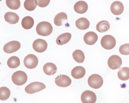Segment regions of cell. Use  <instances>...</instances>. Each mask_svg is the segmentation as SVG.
I'll use <instances>...</instances> for the list:
<instances>
[{
  "mask_svg": "<svg viewBox=\"0 0 129 103\" xmlns=\"http://www.w3.org/2000/svg\"><path fill=\"white\" fill-rule=\"evenodd\" d=\"M110 10L111 12L115 15H119L123 12L124 7L123 4L119 1L113 2L110 6Z\"/></svg>",
  "mask_w": 129,
  "mask_h": 103,
  "instance_id": "cell-13",
  "label": "cell"
},
{
  "mask_svg": "<svg viewBox=\"0 0 129 103\" xmlns=\"http://www.w3.org/2000/svg\"><path fill=\"white\" fill-rule=\"evenodd\" d=\"M119 78L121 80L125 81L129 79V68L123 67L120 68L117 73Z\"/></svg>",
  "mask_w": 129,
  "mask_h": 103,
  "instance_id": "cell-22",
  "label": "cell"
},
{
  "mask_svg": "<svg viewBox=\"0 0 129 103\" xmlns=\"http://www.w3.org/2000/svg\"><path fill=\"white\" fill-rule=\"evenodd\" d=\"M38 5L37 0H26L24 3V6L25 9L30 11L34 10Z\"/></svg>",
  "mask_w": 129,
  "mask_h": 103,
  "instance_id": "cell-26",
  "label": "cell"
},
{
  "mask_svg": "<svg viewBox=\"0 0 129 103\" xmlns=\"http://www.w3.org/2000/svg\"><path fill=\"white\" fill-rule=\"evenodd\" d=\"M48 44L47 42L44 40L38 38L35 40L33 44V49L36 52L42 53L47 49Z\"/></svg>",
  "mask_w": 129,
  "mask_h": 103,
  "instance_id": "cell-11",
  "label": "cell"
},
{
  "mask_svg": "<svg viewBox=\"0 0 129 103\" xmlns=\"http://www.w3.org/2000/svg\"><path fill=\"white\" fill-rule=\"evenodd\" d=\"M98 38V36L95 33L93 32L90 31L86 32L84 34L83 40L86 44L92 45L96 42Z\"/></svg>",
  "mask_w": 129,
  "mask_h": 103,
  "instance_id": "cell-12",
  "label": "cell"
},
{
  "mask_svg": "<svg viewBox=\"0 0 129 103\" xmlns=\"http://www.w3.org/2000/svg\"><path fill=\"white\" fill-rule=\"evenodd\" d=\"M73 57L75 60L79 63H83L85 60V56L83 52L80 50H76L73 52Z\"/></svg>",
  "mask_w": 129,
  "mask_h": 103,
  "instance_id": "cell-24",
  "label": "cell"
},
{
  "mask_svg": "<svg viewBox=\"0 0 129 103\" xmlns=\"http://www.w3.org/2000/svg\"><path fill=\"white\" fill-rule=\"evenodd\" d=\"M38 60L37 57L33 54H29L24 58L23 63L25 66L28 69L35 68L37 66Z\"/></svg>",
  "mask_w": 129,
  "mask_h": 103,
  "instance_id": "cell-6",
  "label": "cell"
},
{
  "mask_svg": "<svg viewBox=\"0 0 129 103\" xmlns=\"http://www.w3.org/2000/svg\"><path fill=\"white\" fill-rule=\"evenodd\" d=\"M55 82L56 85L61 87H66L69 86L72 83V80L67 75L60 74L55 79Z\"/></svg>",
  "mask_w": 129,
  "mask_h": 103,
  "instance_id": "cell-10",
  "label": "cell"
},
{
  "mask_svg": "<svg viewBox=\"0 0 129 103\" xmlns=\"http://www.w3.org/2000/svg\"><path fill=\"white\" fill-rule=\"evenodd\" d=\"M96 99L95 94L90 90L85 91L81 96V100L83 103H95Z\"/></svg>",
  "mask_w": 129,
  "mask_h": 103,
  "instance_id": "cell-7",
  "label": "cell"
},
{
  "mask_svg": "<svg viewBox=\"0 0 129 103\" xmlns=\"http://www.w3.org/2000/svg\"><path fill=\"white\" fill-rule=\"evenodd\" d=\"M6 2L7 6L12 10H17L20 6V2L19 0H7Z\"/></svg>",
  "mask_w": 129,
  "mask_h": 103,
  "instance_id": "cell-28",
  "label": "cell"
},
{
  "mask_svg": "<svg viewBox=\"0 0 129 103\" xmlns=\"http://www.w3.org/2000/svg\"><path fill=\"white\" fill-rule=\"evenodd\" d=\"M74 9L75 11L79 14L85 13L88 9V5L86 2L83 1H79L74 4Z\"/></svg>",
  "mask_w": 129,
  "mask_h": 103,
  "instance_id": "cell-15",
  "label": "cell"
},
{
  "mask_svg": "<svg viewBox=\"0 0 129 103\" xmlns=\"http://www.w3.org/2000/svg\"><path fill=\"white\" fill-rule=\"evenodd\" d=\"M33 19L31 16H27L22 20L21 24L22 27L25 29L28 30L31 28L34 24Z\"/></svg>",
  "mask_w": 129,
  "mask_h": 103,
  "instance_id": "cell-23",
  "label": "cell"
},
{
  "mask_svg": "<svg viewBox=\"0 0 129 103\" xmlns=\"http://www.w3.org/2000/svg\"></svg>",
  "mask_w": 129,
  "mask_h": 103,
  "instance_id": "cell-32",
  "label": "cell"
},
{
  "mask_svg": "<svg viewBox=\"0 0 129 103\" xmlns=\"http://www.w3.org/2000/svg\"><path fill=\"white\" fill-rule=\"evenodd\" d=\"M43 70L47 75L51 76L53 75L57 71V68L56 65L52 62H48L44 66Z\"/></svg>",
  "mask_w": 129,
  "mask_h": 103,
  "instance_id": "cell-18",
  "label": "cell"
},
{
  "mask_svg": "<svg viewBox=\"0 0 129 103\" xmlns=\"http://www.w3.org/2000/svg\"><path fill=\"white\" fill-rule=\"evenodd\" d=\"M50 0H37L38 6L41 8H44L47 6L49 4Z\"/></svg>",
  "mask_w": 129,
  "mask_h": 103,
  "instance_id": "cell-30",
  "label": "cell"
},
{
  "mask_svg": "<svg viewBox=\"0 0 129 103\" xmlns=\"http://www.w3.org/2000/svg\"><path fill=\"white\" fill-rule=\"evenodd\" d=\"M86 70L84 68L81 66H77L72 70L71 76L76 79H79L83 78L85 75Z\"/></svg>",
  "mask_w": 129,
  "mask_h": 103,
  "instance_id": "cell-14",
  "label": "cell"
},
{
  "mask_svg": "<svg viewBox=\"0 0 129 103\" xmlns=\"http://www.w3.org/2000/svg\"><path fill=\"white\" fill-rule=\"evenodd\" d=\"M20 47L21 44L19 42L13 40L6 44L4 46L3 50L5 53L11 54L17 51Z\"/></svg>",
  "mask_w": 129,
  "mask_h": 103,
  "instance_id": "cell-9",
  "label": "cell"
},
{
  "mask_svg": "<svg viewBox=\"0 0 129 103\" xmlns=\"http://www.w3.org/2000/svg\"><path fill=\"white\" fill-rule=\"evenodd\" d=\"M46 88V85L42 82H31L25 88V91L27 94H32L41 91Z\"/></svg>",
  "mask_w": 129,
  "mask_h": 103,
  "instance_id": "cell-5",
  "label": "cell"
},
{
  "mask_svg": "<svg viewBox=\"0 0 129 103\" xmlns=\"http://www.w3.org/2000/svg\"><path fill=\"white\" fill-rule=\"evenodd\" d=\"M11 94L10 90L7 87L2 86L0 88V100H5L10 97Z\"/></svg>",
  "mask_w": 129,
  "mask_h": 103,
  "instance_id": "cell-27",
  "label": "cell"
},
{
  "mask_svg": "<svg viewBox=\"0 0 129 103\" xmlns=\"http://www.w3.org/2000/svg\"></svg>",
  "mask_w": 129,
  "mask_h": 103,
  "instance_id": "cell-31",
  "label": "cell"
},
{
  "mask_svg": "<svg viewBox=\"0 0 129 103\" xmlns=\"http://www.w3.org/2000/svg\"><path fill=\"white\" fill-rule=\"evenodd\" d=\"M107 63L110 68L115 70L120 68L122 64V60L119 56L116 55H113L109 58Z\"/></svg>",
  "mask_w": 129,
  "mask_h": 103,
  "instance_id": "cell-8",
  "label": "cell"
},
{
  "mask_svg": "<svg viewBox=\"0 0 129 103\" xmlns=\"http://www.w3.org/2000/svg\"><path fill=\"white\" fill-rule=\"evenodd\" d=\"M90 22L88 20L84 17H81L77 19L75 22V25L78 29L84 30L89 27Z\"/></svg>",
  "mask_w": 129,
  "mask_h": 103,
  "instance_id": "cell-17",
  "label": "cell"
},
{
  "mask_svg": "<svg viewBox=\"0 0 129 103\" xmlns=\"http://www.w3.org/2000/svg\"><path fill=\"white\" fill-rule=\"evenodd\" d=\"M5 20L11 24H15L17 23L19 20L18 15L16 13L8 12L6 13L4 16Z\"/></svg>",
  "mask_w": 129,
  "mask_h": 103,
  "instance_id": "cell-16",
  "label": "cell"
},
{
  "mask_svg": "<svg viewBox=\"0 0 129 103\" xmlns=\"http://www.w3.org/2000/svg\"><path fill=\"white\" fill-rule=\"evenodd\" d=\"M7 64L9 68H15L20 65V61L18 57L13 56H11L8 59L7 61Z\"/></svg>",
  "mask_w": 129,
  "mask_h": 103,
  "instance_id": "cell-25",
  "label": "cell"
},
{
  "mask_svg": "<svg viewBox=\"0 0 129 103\" xmlns=\"http://www.w3.org/2000/svg\"><path fill=\"white\" fill-rule=\"evenodd\" d=\"M119 51L122 54L125 55H129V44H125L120 46Z\"/></svg>",
  "mask_w": 129,
  "mask_h": 103,
  "instance_id": "cell-29",
  "label": "cell"
},
{
  "mask_svg": "<svg viewBox=\"0 0 129 103\" xmlns=\"http://www.w3.org/2000/svg\"><path fill=\"white\" fill-rule=\"evenodd\" d=\"M116 41L115 38L110 35H106L103 36L101 40L102 46L104 48L110 50L113 48L115 46Z\"/></svg>",
  "mask_w": 129,
  "mask_h": 103,
  "instance_id": "cell-4",
  "label": "cell"
},
{
  "mask_svg": "<svg viewBox=\"0 0 129 103\" xmlns=\"http://www.w3.org/2000/svg\"><path fill=\"white\" fill-rule=\"evenodd\" d=\"M110 28V24L106 20H102L97 24L96 29L98 32L103 33L109 30Z\"/></svg>",
  "mask_w": 129,
  "mask_h": 103,
  "instance_id": "cell-21",
  "label": "cell"
},
{
  "mask_svg": "<svg viewBox=\"0 0 129 103\" xmlns=\"http://www.w3.org/2000/svg\"><path fill=\"white\" fill-rule=\"evenodd\" d=\"M87 82L88 85L90 87L93 89H97L102 86L103 80L102 78L100 75L94 74L89 77Z\"/></svg>",
  "mask_w": 129,
  "mask_h": 103,
  "instance_id": "cell-3",
  "label": "cell"
},
{
  "mask_svg": "<svg viewBox=\"0 0 129 103\" xmlns=\"http://www.w3.org/2000/svg\"><path fill=\"white\" fill-rule=\"evenodd\" d=\"M67 15L65 13L63 12L59 13L54 18V23L57 26H62L66 21H67Z\"/></svg>",
  "mask_w": 129,
  "mask_h": 103,
  "instance_id": "cell-20",
  "label": "cell"
},
{
  "mask_svg": "<svg viewBox=\"0 0 129 103\" xmlns=\"http://www.w3.org/2000/svg\"><path fill=\"white\" fill-rule=\"evenodd\" d=\"M72 37L71 33L66 32L59 35L57 38L56 42L59 45H62L68 43Z\"/></svg>",
  "mask_w": 129,
  "mask_h": 103,
  "instance_id": "cell-19",
  "label": "cell"
},
{
  "mask_svg": "<svg viewBox=\"0 0 129 103\" xmlns=\"http://www.w3.org/2000/svg\"><path fill=\"white\" fill-rule=\"evenodd\" d=\"M36 30L37 34L39 35L46 36L52 33L53 27L50 23L46 21H42L38 24Z\"/></svg>",
  "mask_w": 129,
  "mask_h": 103,
  "instance_id": "cell-1",
  "label": "cell"
},
{
  "mask_svg": "<svg viewBox=\"0 0 129 103\" xmlns=\"http://www.w3.org/2000/svg\"><path fill=\"white\" fill-rule=\"evenodd\" d=\"M12 80L15 85L20 86L25 84L27 79V76L23 71L18 70L15 72L12 75Z\"/></svg>",
  "mask_w": 129,
  "mask_h": 103,
  "instance_id": "cell-2",
  "label": "cell"
}]
</instances>
